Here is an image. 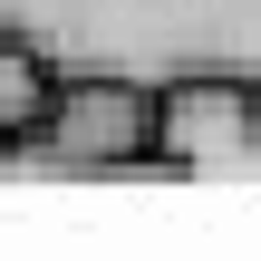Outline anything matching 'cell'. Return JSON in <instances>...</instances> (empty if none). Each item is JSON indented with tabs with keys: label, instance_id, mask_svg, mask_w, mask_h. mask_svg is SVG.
<instances>
[{
	"label": "cell",
	"instance_id": "2",
	"mask_svg": "<svg viewBox=\"0 0 261 261\" xmlns=\"http://www.w3.org/2000/svg\"><path fill=\"white\" fill-rule=\"evenodd\" d=\"M0 165H39V174H136V165H155V87H136V77H58L48 126L29 145H10Z\"/></svg>",
	"mask_w": 261,
	"mask_h": 261
},
{
	"label": "cell",
	"instance_id": "3",
	"mask_svg": "<svg viewBox=\"0 0 261 261\" xmlns=\"http://www.w3.org/2000/svg\"><path fill=\"white\" fill-rule=\"evenodd\" d=\"M155 165L184 184H261V87L242 77L155 87Z\"/></svg>",
	"mask_w": 261,
	"mask_h": 261
},
{
	"label": "cell",
	"instance_id": "1",
	"mask_svg": "<svg viewBox=\"0 0 261 261\" xmlns=\"http://www.w3.org/2000/svg\"><path fill=\"white\" fill-rule=\"evenodd\" d=\"M0 29L29 39L58 77H242L261 87V0H0Z\"/></svg>",
	"mask_w": 261,
	"mask_h": 261
},
{
	"label": "cell",
	"instance_id": "4",
	"mask_svg": "<svg viewBox=\"0 0 261 261\" xmlns=\"http://www.w3.org/2000/svg\"><path fill=\"white\" fill-rule=\"evenodd\" d=\"M48 97H58V68H48L29 39H10V29H0V155H10V145H29V136L48 126Z\"/></svg>",
	"mask_w": 261,
	"mask_h": 261
}]
</instances>
